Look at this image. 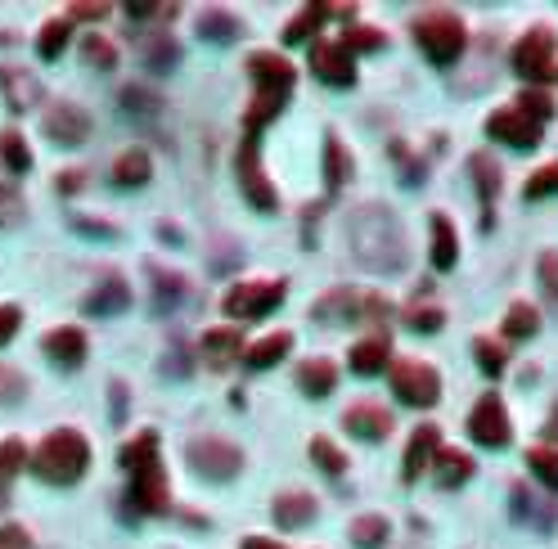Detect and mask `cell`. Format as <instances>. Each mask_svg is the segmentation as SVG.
Returning a JSON list of instances; mask_svg holds the SVG:
<instances>
[{
  "instance_id": "19",
  "label": "cell",
  "mask_w": 558,
  "mask_h": 549,
  "mask_svg": "<svg viewBox=\"0 0 558 549\" xmlns=\"http://www.w3.org/2000/svg\"><path fill=\"white\" fill-rule=\"evenodd\" d=\"M387 365H392V347H387V338H365V342L351 347V374L374 378V374H383Z\"/></svg>"
},
{
  "instance_id": "12",
  "label": "cell",
  "mask_w": 558,
  "mask_h": 549,
  "mask_svg": "<svg viewBox=\"0 0 558 549\" xmlns=\"http://www.w3.org/2000/svg\"><path fill=\"white\" fill-rule=\"evenodd\" d=\"M45 135H50L54 144H86V140H90V117H86V108H77V104H54L50 113H45Z\"/></svg>"
},
{
  "instance_id": "49",
  "label": "cell",
  "mask_w": 558,
  "mask_h": 549,
  "mask_svg": "<svg viewBox=\"0 0 558 549\" xmlns=\"http://www.w3.org/2000/svg\"><path fill=\"white\" fill-rule=\"evenodd\" d=\"M18 333V306H0V342H9Z\"/></svg>"
},
{
  "instance_id": "21",
  "label": "cell",
  "mask_w": 558,
  "mask_h": 549,
  "mask_svg": "<svg viewBox=\"0 0 558 549\" xmlns=\"http://www.w3.org/2000/svg\"><path fill=\"white\" fill-rule=\"evenodd\" d=\"M333 383H338V369H333L329 360H306V365L297 369V387H302L306 396H329Z\"/></svg>"
},
{
  "instance_id": "7",
  "label": "cell",
  "mask_w": 558,
  "mask_h": 549,
  "mask_svg": "<svg viewBox=\"0 0 558 549\" xmlns=\"http://www.w3.org/2000/svg\"><path fill=\"white\" fill-rule=\"evenodd\" d=\"M189 464H194L203 477L230 482V477L243 468V455L221 437H198V441H189Z\"/></svg>"
},
{
  "instance_id": "47",
  "label": "cell",
  "mask_w": 558,
  "mask_h": 549,
  "mask_svg": "<svg viewBox=\"0 0 558 549\" xmlns=\"http://www.w3.org/2000/svg\"><path fill=\"white\" fill-rule=\"evenodd\" d=\"M540 284H545V293L558 302V252H545V257H540Z\"/></svg>"
},
{
  "instance_id": "42",
  "label": "cell",
  "mask_w": 558,
  "mask_h": 549,
  "mask_svg": "<svg viewBox=\"0 0 558 549\" xmlns=\"http://www.w3.org/2000/svg\"><path fill=\"white\" fill-rule=\"evenodd\" d=\"M320 18H324V9H320V5H306L302 14H297L293 23L284 27V36H288V41H306V36H311V27L320 23Z\"/></svg>"
},
{
  "instance_id": "18",
  "label": "cell",
  "mask_w": 558,
  "mask_h": 549,
  "mask_svg": "<svg viewBox=\"0 0 558 549\" xmlns=\"http://www.w3.org/2000/svg\"><path fill=\"white\" fill-rule=\"evenodd\" d=\"M45 356L59 360V365H81L86 360V333L81 329H50L45 333Z\"/></svg>"
},
{
  "instance_id": "5",
  "label": "cell",
  "mask_w": 558,
  "mask_h": 549,
  "mask_svg": "<svg viewBox=\"0 0 558 549\" xmlns=\"http://www.w3.org/2000/svg\"><path fill=\"white\" fill-rule=\"evenodd\" d=\"M468 437H473L477 446H486V450H504V446H509V437H513L509 410H504V401L495 392L482 396V401L473 405V414H468Z\"/></svg>"
},
{
  "instance_id": "26",
  "label": "cell",
  "mask_w": 558,
  "mask_h": 549,
  "mask_svg": "<svg viewBox=\"0 0 558 549\" xmlns=\"http://www.w3.org/2000/svg\"><path fill=\"white\" fill-rule=\"evenodd\" d=\"M126 302H131L126 284H122V279H108L104 288H95V293L86 297V311H90V315H113V311H122Z\"/></svg>"
},
{
  "instance_id": "20",
  "label": "cell",
  "mask_w": 558,
  "mask_h": 549,
  "mask_svg": "<svg viewBox=\"0 0 558 549\" xmlns=\"http://www.w3.org/2000/svg\"><path fill=\"white\" fill-rule=\"evenodd\" d=\"M432 477H437L441 486H459V482H468V477H473V455H464V450H437Z\"/></svg>"
},
{
  "instance_id": "30",
  "label": "cell",
  "mask_w": 558,
  "mask_h": 549,
  "mask_svg": "<svg viewBox=\"0 0 558 549\" xmlns=\"http://www.w3.org/2000/svg\"><path fill=\"white\" fill-rule=\"evenodd\" d=\"M540 329V311L531 302H513L509 315H504V333L509 338H531V333Z\"/></svg>"
},
{
  "instance_id": "36",
  "label": "cell",
  "mask_w": 558,
  "mask_h": 549,
  "mask_svg": "<svg viewBox=\"0 0 558 549\" xmlns=\"http://www.w3.org/2000/svg\"><path fill=\"white\" fill-rule=\"evenodd\" d=\"M311 459L324 468V473H333V477H338L342 468H347V459H342V450L333 446L329 437H315V441H311Z\"/></svg>"
},
{
  "instance_id": "17",
  "label": "cell",
  "mask_w": 558,
  "mask_h": 549,
  "mask_svg": "<svg viewBox=\"0 0 558 549\" xmlns=\"http://www.w3.org/2000/svg\"><path fill=\"white\" fill-rule=\"evenodd\" d=\"M437 450H441V432L437 428H414L410 446H405V482H414L423 468H432Z\"/></svg>"
},
{
  "instance_id": "11",
  "label": "cell",
  "mask_w": 558,
  "mask_h": 549,
  "mask_svg": "<svg viewBox=\"0 0 558 549\" xmlns=\"http://www.w3.org/2000/svg\"><path fill=\"white\" fill-rule=\"evenodd\" d=\"M486 131L495 135V140L513 144V149H536L540 144V122L527 113H518V108H504V113H491L486 117Z\"/></svg>"
},
{
  "instance_id": "50",
  "label": "cell",
  "mask_w": 558,
  "mask_h": 549,
  "mask_svg": "<svg viewBox=\"0 0 558 549\" xmlns=\"http://www.w3.org/2000/svg\"><path fill=\"white\" fill-rule=\"evenodd\" d=\"M176 59H180V50H176V45H158V50L149 54V63H153V68H158V72H167Z\"/></svg>"
},
{
  "instance_id": "4",
  "label": "cell",
  "mask_w": 558,
  "mask_h": 549,
  "mask_svg": "<svg viewBox=\"0 0 558 549\" xmlns=\"http://www.w3.org/2000/svg\"><path fill=\"white\" fill-rule=\"evenodd\" d=\"M284 293H288L284 279H248V284H234L225 293V315L230 320H261V315H270L284 302Z\"/></svg>"
},
{
  "instance_id": "48",
  "label": "cell",
  "mask_w": 558,
  "mask_h": 549,
  "mask_svg": "<svg viewBox=\"0 0 558 549\" xmlns=\"http://www.w3.org/2000/svg\"><path fill=\"white\" fill-rule=\"evenodd\" d=\"M441 320H446V315H441L437 306H428V311H410V324H414V329L437 333V329H441Z\"/></svg>"
},
{
  "instance_id": "6",
  "label": "cell",
  "mask_w": 558,
  "mask_h": 549,
  "mask_svg": "<svg viewBox=\"0 0 558 549\" xmlns=\"http://www.w3.org/2000/svg\"><path fill=\"white\" fill-rule=\"evenodd\" d=\"M392 392L401 396L405 405H432L441 396V378H437V369L423 365V360H396Z\"/></svg>"
},
{
  "instance_id": "8",
  "label": "cell",
  "mask_w": 558,
  "mask_h": 549,
  "mask_svg": "<svg viewBox=\"0 0 558 549\" xmlns=\"http://www.w3.org/2000/svg\"><path fill=\"white\" fill-rule=\"evenodd\" d=\"M549 68H554V32L549 27H531L513 45V72L527 81H540V77H549Z\"/></svg>"
},
{
  "instance_id": "33",
  "label": "cell",
  "mask_w": 558,
  "mask_h": 549,
  "mask_svg": "<svg viewBox=\"0 0 558 549\" xmlns=\"http://www.w3.org/2000/svg\"><path fill=\"white\" fill-rule=\"evenodd\" d=\"M0 158H5L9 171H27V167H32V149H27V140L18 131L0 135Z\"/></svg>"
},
{
  "instance_id": "53",
  "label": "cell",
  "mask_w": 558,
  "mask_h": 549,
  "mask_svg": "<svg viewBox=\"0 0 558 549\" xmlns=\"http://www.w3.org/2000/svg\"><path fill=\"white\" fill-rule=\"evenodd\" d=\"M243 549H279L275 540H261V536H252V540H243Z\"/></svg>"
},
{
  "instance_id": "51",
  "label": "cell",
  "mask_w": 558,
  "mask_h": 549,
  "mask_svg": "<svg viewBox=\"0 0 558 549\" xmlns=\"http://www.w3.org/2000/svg\"><path fill=\"white\" fill-rule=\"evenodd\" d=\"M0 549H27V536L18 527H5L0 531Z\"/></svg>"
},
{
  "instance_id": "34",
  "label": "cell",
  "mask_w": 558,
  "mask_h": 549,
  "mask_svg": "<svg viewBox=\"0 0 558 549\" xmlns=\"http://www.w3.org/2000/svg\"><path fill=\"white\" fill-rule=\"evenodd\" d=\"M527 464H531V473L549 486V491H558V450L554 446H536L527 455Z\"/></svg>"
},
{
  "instance_id": "13",
  "label": "cell",
  "mask_w": 558,
  "mask_h": 549,
  "mask_svg": "<svg viewBox=\"0 0 558 549\" xmlns=\"http://www.w3.org/2000/svg\"><path fill=\"white\" fill-rule=\"evenodd\" d=\"M131 504L140 513H162V509H167V477H162V464H149V468H140V473H135Z\"/></svg>"
},
{
  "instance_id": "24",
  "label": "cell",
  "mask_w": 558,
  "mask_h": 549,
  "mask_svg": "<svg viewBox=\"0 0 558 549\" xmlns=\"http://www.w3.org/2000/svg\"><path fill=\"white\" fill-rule=\"evenodd\" d=\"M144 180H149V153H144V149H126L122 158L113 162V185L135 189V185H144Z\"/></svg>"
},
{
  "instance_id": "14",
  "label": "cell",
  "mask_w": 558,
  "mask_h": 549,
  "mask_svg": "<svg viewBox=\"0 0 558 549\" xmlns=\"http://www.w3.org/2000/svg\"><path fill=\"white\" fill-rule=\"evenodd\" d=\"M248 72L257 77V86H266V90H288V86H293V63H288L284 54H275V50H257V54H252Z\"/></svg>"
},
{
  "instance_id": "39",
  "label": "cell",
  "mask_w": 558,
  "mask_h": 549,
  "mask_svg": "<svg viewBox=\"0 0 558 549\" xmlns=\"http://www.w3.org/2000/svg\"><path fill=\"white\" fill-rule=\"evenodd\" d=\"M477 171V189H482V207H491L495 189H500V167H491V158H473Z\"/></svg>"
},
{
  "instance_id": "44",
  "label": "cell",
  "mask_w": 558,
  "mask_h": 549,
  "mask_svg": "<svg viewBox=\"0 0 558 549\" xmlns=\"http://www.w3.org/2000/svg\"><path fill=\"white\" fill-rule=\"evenodd\" d=\"M342 45H347V50H378V45H383V36H378L374 27H347Z\"/></svg>"
},
{
  "instance_id": "2",
  "label": "cell",
  "mask_w": 558,
  "mask_h": 549,
  "mask_svg": "<svg viewBox=\"0 0 558 549\" xmlns=\"http://www.w3.org/2000/svg\"><path fill=\"white\" fill-rule=\"evenodd\" d=\"M86 464H90V446H86V437H81L77 428L50 432V437L36 446V455H32V473L41 477V482H54V486L77 482V477L86 473Z\"/></svg>"
},
{
  "instance_id": "3",
  "label": "cell",
  "mask_w": 558,
  "mask_h": 549,
  "mask_svg": "<svg viewBox=\"0 0 558 549\" xmlns=\"http://www.w3.org/2000/svg\"><path fill=\"white\" fill-rule=\"evenodd\" d=\"M414 41H419V50L428 54L432 63H455L459 50H464V23H459L450 9H432V14H423L419 23H414Z\"/></svg>"
},
{
  "instance_id": "54",
  "label": "cell",
  "mask_w": 558,
  "mask_h": 549,
  "mask_svg": "<svg viewBox=\"0 0 558 549\" xmlns=\"http://www.w3.org/2000/svg\"><path fill=\"white\" fill-rule=\"evenodd\" d=\"M545 432H549V437H558V410H554V419H549V428H545Z\"/></svg>"
},
{
  "instance_id": "32",
  "label": "cell",
  "mask_w": 558,
  "mask_h": 549,
  "mask_svg": "<svg viewBox=\"0 0 558 549\" xmlns=\"http://www.w3.org/2000/svg\"><path fill=\"white\" fill-rule=\"evenodd\" d=\"M347 176H351V162H347V153H342L338 135H329V140H324V180H329V189H338Z\"/></svg>"
},
{
  "instance_id": "10",
  "label": "cell",
  "mask_w": 558,
  "mask_h": 549,
  "mask_svg": "<svg viewBox=\"0 0 558 549\" xmlns=\"http://www.w3.org/2000/svg\"><path fill=\"white\" fill-rule=\"evenodd\" d=\"M239 189L252 198V203L261 207V212H270L275 207V189H270L266 171H261V158H257V140H243L239 144Z\"/></svg>"
},
{
  "instance_id": "28",
  "label": "cell",
  "mask_w": 558,
  "mask_h": 549,
  "mask_svg": "<svg viewBox=\"0 0 558 549\" xmlns=\"http://www.w3.org/2000/svg\"><path fill=\"white\" fill-rule=\"evenodd\" d=\"M68 36H72L68 18H50V23L41 27V36H36V54H41V59H59L63 45H68Z\"/></svg>"
},
{
  "instance_id": "22",
  "label": "cell",
  "mask_w": 558,
  "mask_h": 549,
  "mask_svg": "<svg viewBox=\"0 0 558 549\" xmlns=\"http://www.w3.org/2000/svg\"><path fill=\"white\" fill-rule=\"evenodd\" d=\"M459 261V243H455V230H450L446 216H432V266L437 270H450Z\"/></svg>"
},
{
  "instance_id": "15",
  "label": "cell",
  "mask_w": 558,
  "mask_h": 549,
  "mask_svg": "<svg viewBox=\"0 0 558 549\" xmlns=\"http://www.w3.org/2000/svg\"><path fill=\"white\" fill-rule=\"evenodd\" d=\"M342 423H347L360 441H383L387 432H392V414H387L383 405H351V410L342 414Z\"/></svg>"
},
{
  "instance_id": "52",
  "label": "cell",
  "mask_w": 558,
  "mask_h": 549,
  "mask_svg": "<svg viewBox=\"0 0 558 549\" xmlns=\"http://www.w3.org/2000/svg\"><path fill=\"white\" fill-rule=\"evenodd\" d=\"M108 14V5H72L68 9V18H104Z\"/></svg>"
},
{
  "instance_id": "27",
  "label": "cell",
  "mask_w": 558,
  "mask_h": 549,
  "mask_svg": "<svg viewBox=\"0 0 558 549\" xmlns=\"http://www.w3.org/2000/svg\"><path fill=\"white\" fill-rule=\"evenodd\" d=\"M383 540H387V518H383V513H365V518H351V545L378 549Z\"/></svg>"
},
{
  "instance_id": "43",
  "label": "cell",
  "mask_w": 558,
  "mask_h": 549,
  "mask_svg": "<svg viewBox=\"0 0 558 549\" xmlns=\"http://www.w3.org/2000/svg\"><path fill=\"white\" fill-rule=\"evenodd\" d=\"M473 351H477V365H482L486 374H500V369H504V351L495 347L491 338H477V342H473Z\"/></svg>"
},
{
  "instance_id": "38",
  "label": "cell",
  "mask_w": 558,
  "mask_h": 549,
  "mask_svg": "<svg viewBox=\"0 0 558 549\" xmlns=\"http://www.w3.org/2000/svg\"><path fill=\"white\" fill-rule=\"evenodd\" d=\"M18 216H23V198H18L14 180L0 176V225H18Z\"/></svg>"
},
{
  "instance_id": "41",
  "label": "cell",
  "mask_w": 558,
  "mask_h": 549,
  "mask_svg": "<svg viewBox=\"0 0 558 549\" xmlns=\"http://www.w3.org/2000/svg\"><path fill=\"white\" fill-rule=\"evenodd\" d=\"M518 113H527V117H536V122H545V117L554 113V99H549L545 90H522V95H518Z\"/></svg>"
},
{
  "instance_id": "37",
  "label": "cell",
  "mask_w": 558,
  "mask_h": 549,
  "mask_svg": "<svg viewBox=\"0 0 558 549\" xmlns=\"http://www.w3.org/2000/svg\"><path fill=\"white\" fill-rule=\"evenodd\" d=\"M23 464H27V450L18 446V441H0V486L14 482V477L23 473Z\"/></svg>"
},
{
  "instance_id": "35",
  "label": "cell",
  "mask_w": 558,
  "mask_h": 549,
  "mask_svg": "<svg viewBox=\"0 0 558 549\" xmlns=\"http://www.w3.org/2000/svg\"><path fill=\"white\" fill-rule=\"evenodd\" d=\"M198 27H203V36H207V41H234V32H239V23H234V18L230 14H225V9H207V14H203V23H198Z\"/></svg>"
},
{
  "instance_id": "46",
  "label": "cell",
  "mask_w": 558,
  "mask_h": 549,
  "mask_svg": "<svg viewBox=\"0 0 558 549\" xmlns=\"http://www.w3.org/2000/svg\"><path fill=\"white\" fill-rule=\"evenodd\" d=\"M86 63H99V68H113V63H117L113 45H108V41H99V36H90V41H86Z\"/></svg>"
},
{
  "instance_id": "23",
  "label": "cell",
  "mask_w": 558,
  "mask_h": 549,
  "mask_svg": "<svg viewBox=\"0 0 558 549\" xmlns=\"http://www.w3.org/2000/svg\"><path fill=\"white\" fill-rule=\"evenodd\" d=\"M311 518H315V500H311V495L293 491V495H279V500H275V522H279V527H306Z\"/></svg>"
},
{
  "instance_id": "25",
  "label": "cell",
  "mask_w": 558,
  "mask_h": 549,
  "mask_svg": "<svg viewBox=\"0 0 558 549\" xmlns=\"http://www.w3.org/2000/svg\"><path fill=\"white\" fill-rule=\"evenodd\" d=\"M288 347H293V333H284V329H279V333H270V338L252 342V347H248V356H243V360H248L252 369H266V365H275L279 356H288Z\"/></svg>"
},
{
  "instance_id": "16",
  "label": "cell",
  "mask_w": 558,
  "mask_h": 549,
  "mask_svg": "<svg viewBox=\"0 0 558 549\" xmlns=\"http://www.w3.org/2000/svg\"><path fill=\"white\" fill-rule=\"evenodd\" d=\"M0 90H5V104L18 108V113L41 99V81H36L27 68H0Z\"/></svg>"
},
{
  "instance_id": "31",
  "label": "cell",
  "mask_w": 558,
  "mask_h": 549,
  "mask_svg": "<svg viewBox=\"0 0 558 549\" xmlns=\"http://www.w3.org/2000/svg\"><path fill=\"white\" fill-rule=\"evenodd\" d=\"M279 108H284V90H266V86H261L257 99H252V108H248V131H261V126H266Z\"/></svg>"
},
{
  "instance_id": "29",
  "label": "cell",
  "mask_w": 558,
  "mask_h": 549,
  "mask_svg": "<svg viewBox=\"0 0 558 549\" xmlns=\"http://www.w3.org/2000/svg\"><path fill=\"white\" fill-rule=\"evenodd\" d=\"M149 464H158V437H153V432H140V437L122 450V468L140 473V468H149Z\"/></svg>"
},
{
  "instance_id": "9",
  "label": "cell",
  "mask_w": 558,
  "mask_h": 549,
  "mask_svg": "<svg viewBox=\"0 0 558 549\" xmlns=\"http://www.w3.org/2000/svg\"><path fill=\"white\" fill-rule=\"evenodd\" d=\"M311 68L324 86H351L356 81V54L342 41H320L311 50Z\"/></svg>"
},
{
  "instance_id": "1",
  "label": "cell",
  "mask_w": 558,
  "mask_h": 549,
  "mask_svg": "<svg viewBox=\"0 0 558 549\" xmlns=\"http://www.w3.org/2000/svg\"><path fill=\"white\" fill-rule=\"evenodd\" d=\"M347 239L369 270H401L405 266V230L392 212H383V207H360L347 221Z\"/></svg>"
},
{
  "instance_id": "45",
  "label": "cell",
  "mask_w": 558,
  "mask_h": 549,
  "mask_svg": "<svg viewBox=\"0 0 558 549\" xmlns=\"http://www.w3.org/2000/svg\"><path fill=\"white\" fill-rule=\"evenodd\" d=\"M203 347L207 351H243V338H239V329H212L203 338Z\"/></svg>"
},
{
  "instance_id": "40",
  "label": "cell",
  "mask_w": 558,
  "mask_h": 549,
  "mask_svg": "<svg viewBox=\"0 0 558 549\" xmlns=\"http://www.w3.org/2000/svg\"><path fill=\"white\" fill-rule=\"evenodd\" d=\"M527 198H549V194H558V162H549V167H540L536 176L527 180V189H522Z\"/></svg>"
}]
</instances>
